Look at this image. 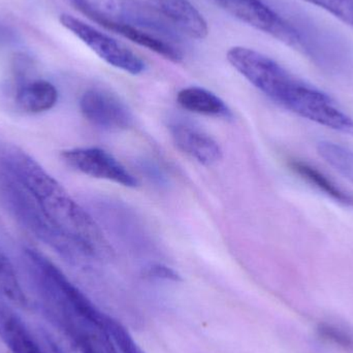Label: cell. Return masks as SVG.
I'll return each mask as SVG.
<instances>
[{"label":"cell","mask_w":353,"mask_h":353,"mask_svg":"<svg viewBox=\"0 0 353 353\" xmlns=\"http://www.w3.org/2000/svg\"><path fill=\"white\" fill-rule=\"evenodd\" d=\"M228 14L249 26L263 31L290 47L303 52L302 34L298 28L282 18L261 0H215Z\"/></svg>","instance_id":"obj_5"},{"label":"cell","mask_w":353,"mask_h":353,"mask_svg":"<svg viewBox=\"0 0 353 353\" xmlns=\"http://www.w3.org/2000/svg\"><path fill=\"white\" fill-rule=\"evenodd\" d=\"M124 0H72V4L93 22L118 21L121 17Z\"/></svg>","instance_id":"obj_17"},{"label":"cell","mask_w":353,"mask_h":353,"mask_svg":"<svg viewBox=\"0 0 353 353\" xmlns=\"http://www.w3.org/2000/svg\"><path fill=\"white\" fill-rule=\"evenodd\" d=\"M147 275L157 279L169 280V281L178 282L182 280L181 276L171 268L163 265H153L147 270Z\"/></svg>","instance_id":"obj_21"},{"label":"cell","mask_w":353,"mask_h":353,"mask_svg":"<svg viewBox=\"0 0 353 353\" xmlns=\"http://www.w3.org/2000/svg\"><path fill=\"white\" fill-rule=\"evenodd\" d=\"M59 20L64 28L76 35L110 65L130 74H140L144 72L145 62L121 41L97 30L72 14H61Z\"/></svg>","instance_id":"obj_6"},{"label":"cell","mask_w":353,"mask_h":353,"mask_svg":"<svg viewBox=\"0 0 353 353\" xmlns=\"http://www.w3.org/2000/svg\"><path fill=\"white\" fill-rule=\"evenodd\" d=\"M0 205L27 232L68 259L78 257L46 219L29 191L8 170L0 165Z\"/></svg>","instance_id":"obj_4"},{"label":"cell","mask_w":353,"mask_h":353,"mask_svg":"<svg viewBox=\"0 0 353 353\" xmlns=\"http://www.w3.org/2000/svg\"><path fill=\"white\" fill-rule=\"evenodd\" d=\"M319 337L329 343L334 344L342 350L352 352L353 350V337L347 332L333 325L323 323L317 329Z\"/></svg>","instance_id":"obj_20"},{"label":"cell","mask_w":353,"mask_h":353,"mask_svg":"<svg viewBox=\"0 0 353 353\" xmlns=\"http://www.w3.org/2000/svg\"><path fill=\"white\" fill-rule=\"evenodd\" d=\"M105 327L115 343L119 353H146L141 346L134 341L130 332L116 319L108 316L105 319Z\"/></svg>","instance_id":"obj_18"},{"label":"cell","mask_w":353,"mask_h":353,"mask_svg":"<svg viewBox=\"0 0 353 353\" xmlns=\"http://www.w3.org/2000/svg\"><path fill=\"white\" fill-rule=\"evenodd\" d=\"M176 101L191 113L224 119L232 117L230 108L219 97L201 87L182 89L176 95Z\"/></svg>","instance_id":"obj_14"},{"label":"cell","mask_w":353,"mask_h":353,"mask_svg":"<svg viewBox=\"0 0 353 353\" xmlns=\"http://www.w3.org/2000/svg\"><path fill=\"white\" fill-rule=\"evenodd\" d=\"M170 130L176 148L201 165L210 167L221 161V147L201 128L186 122H176Z\"/></svg>","instance_id":"obj_9"},{"label":"cell","mask_w":353,"mask_h":353,"mask_svg":"<svg viewBox=\"0 0 353 353\" xmlns=\"http://www.w3.org/2000/svg\"><path fill=\"white\" fill-rule=\"evenodd\" d=\"M57 101V89L43 79L25 81L17 89V105L25 113H45L53 109Z\"/></svg>","instance_id":"obj_12"},{"label":"cell","mask_w":353,"mask_h":353,"mask_svg":"<svg viewBox=\"0 0 353 353\" xmlns=\"http://www.w3.org/2000/svg\"><path fill=\"white\" fill-rule=\"evenodd\" d=\"M97 24L105 27L108 30L113 31V32L130 39L132 43H137L141 47L146 48V49L159 54V56H163L170 61L179 63L183 60V54L181 50L176 47L172 41L163 39L157 33L151 32V31L140 28L134 25L128 24V23L121 22V21L101 20Z\"/></svg>","instance_id":"obj_11"},{"label":"cell","mask_w":353,"mask_h":353,"mask_svg":"<svg viewBox=\"0 0 353 353\" xmlns=\"http://www.w3.org/2000/svg\"><path fill=\"white\" fill-rule=\"evenodd\" d=\"M0 339L12 353H47L24 323L0 303Z\"/></svg>","instance_id":"obj_13"},{"label":"cell","mask_w":353,"mask_h":353,"mask_svg":"<svg viewBox=\"0 0 353 353\" xmlns=\"http://www.w3.org/2000/svg\"><path fill=\"white\" fill-rule=\"evenodd\" d=\"M0 165L29 191L50 225L79 257L112 259L111 245L99 224L41 163L19 147L6 145L0 148Z\"/></svg>","instance_id":"obj_1"},{"label":"cell","mask_w":353,"mask_h":353,"mask_svg":"<svg viewBox=\"0 0 353 353\" xmlns=\"http://www.w3.org/2000/svg\"><path fill=\"white\" fill-rule=\"evenodd\" d=\"M61 159L68 167L83 175L132 188L138 186V180L115 157L103 149L94 147L68 149L62 151Z\"/></svg>","instance_id":"obj_7"},{"label":"cell","mask_w":353,"mask_h":353,"mask_svg":"<svg viewBox=\"0 0 353 353\" xmlns=\"http://www.w3.org/2000/svg\"><path fill=\"white\" fill-rule=\"evenodd\" d=\"M87 121L105 130H124L134 123V117L125 103L116 95L101 89H89L79 103Z\"/></svg>","instance_id":"obj_8"},{"label":"cell","mask_w":353,"mask_h":353,"mask_svg":"<svg viewBox=\"0 0 353 353\" xmlns=\"http://www.w3.org/2000/svg\"><path fill=\"white\" fill-rule=\"evenodd\" d=\"M290 170L296 175L308 183L311 186L321 191L323 194L327 195L329 199L337 201L343 205L353 207V195L344 190L341 186L337 184L335 181L332 180L329 176L325 175L323 171L310 165L307 161H300V159H292L288 163Z\"/></svg>","instance_id":"obj_15"},{"label":"cell","mask_w":353,"mask_h":353,"mask_svg":"<svg viewBox=\"0 0 353 353\" xmlns=\"http://www.w3.org/2000/svg\"><path fill=\"white\" fill-rule=\"evenodd\" d=\"M12 41H14V33L3 25L0 24V46L6 45Z\"/></svg>","instance_id":"obj_22"},{"label":"cell","mask_w":353,"mask_h":353,"mask_svg":"<svg viewBox=\"0 0 353 353\" xmlns=\"http://www.w3.org/2000/svg\"><path fill=\"white\" fill-rule=\"evenodd\" d=\"M153 4L174 28L191 39H203L209 34L207 21L188 0H153Z\"/></svg>","instance_id":"obj_10"},{"label":"cell","mask_w":353,"mask_h":353,"mask_svg":"<svg viewBox=\"0 0 353 353\" xmlns=\"http://www.w3.org/2000/svg\"><path fill=\"white\" fill-rule=\"evenodd\" d=\"M317 151L319 155L338 173L353 183V150L352 149L337 143L323 141L317 145Z\"/></svg>","instance_id":"obj_16"},{"label":"cell","mask_w":353,"mask_h":353,"mask_svg":"<svg viewBox=\"0 0 353 353\" xmlns=\"http://www.w3.org/2000/svg\"><path fill=\"white\" fill-rule=\"evenodd\" d=\"M319 6L353 27V0H305Z\"/></svg>","instance_id":"obj_19"},{"label":"cell","mask_w":353,"mask_h":353,"mask_svg":"<svg viewBox=\"0 0 353 353\" xmlns=\"http://www.w3.org/2000/svg\"><path fill=\"white\" fill-rule=\"evenodd\" d=\"M226 58L232 68L280 107L353 136V118L333 97L294 76L275 60L245 47L232 48Z\"/></svg>","instance_id":"obj_2"},{"label":"cell","mask_w":353,"mask_h":353,"mask_svg":"<svg viewBox=\"0 0 353 353\" xmlns=\"http://www.w3.org/2000/svg\"><path fill=\"white\" fill-rule=\"evenodd\" d=\"M29 273L59 327L81 353H119L103 314L63 272L34 249L24 251Z\"/></svg>","instance_id":"obj_3"},{"label":"cell","mask_w":353,"mask_h":353,"mask_svg":"<svg viewBox=\"0 0 353 353\" xmlns=\"http://www.w3.org/2000/svg\"><path fill=\"white\" fill-rule=\"evenodd\" d=\"M0 250H1V248H0Z\"/></svg>","instance_id":"obj_23"}]
</instances>
